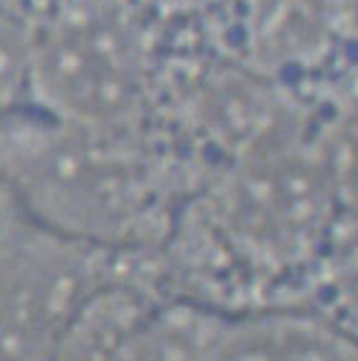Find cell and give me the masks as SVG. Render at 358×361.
I'll return each mask as SVG.
<instances>
[{
    "label": "cell",
    "mask_w": 358,
    "mask_h": 361,
    "mask_svg": "<svg viewBox=\"0 0 358 361\" xmlns=\"http://www.w3.org/2000/svg\"><path fill=\"white\" fill-rule=\"evenodd\" d=\"M0 166L33 224L115 255H137L145 242L150 178L107 125L0 112Z\"/></svg>",
    "instance_id": "6da1fadb"
},
{
    "label": "cell",
    "mask_w": 358,
    "mask_h": 361,
    "mask_svg": "<svg viewBox=\"0 0 358 361\" xmlns=\"http://www.w3.org/2000/svg\"><path fill=\"white\" fill-rule=\"evenodd\" d=\"M132 255L23 221L0 239V361H54L66 331Z\"/></svg>",
    "instance_id": "7a4b0ae2"
},
{
    "label": "cell",
    "mask_w": 358,
    "mask_h": 361,
    "mask_svg": "<svg viewBox=\"0 0 358 361\" xmlns=\"http://www.w3.org/2000/svg\"><path fill=\"white\" fill-rule=\"evenodd\" d=\"M331 196V178L320 166L259 163L226 183L216 201V219L244 255L285 264L318 245Z\"/></svg>",
    "instance_id": "3957f363"
},
{
    "label": "cell",
    "mask_w": 358,
    "mask_h": 361,
    "mask_svg": "<svg viewBox=\"0 0 358 361\" xmlns=\"http://www.w3.org/2000/svg\"><path fill=\"white\" fill-rule=\"evenodd\" d=\"M204 361H358V341L328 318L257 310L216 316Z\"/></svg>",
    "instance_id": "277c9868"
},
{
    "label": "cell",
    "mask_w": 358,
    "mask_h": 361,
    "mask_svg": "<svg viewBox=\"0 0 358 361\" xmlns=\"http://www.w3.org/2000/svg\"><path fill=\"white\" fill-rule=\"evenodd\" d=\"M328 288L338 308L343 310L345 326L351 336L358 334V224L333 239L328 257Z\"/></svg>",
    "instance_id": "5b68a950"
}]
</instances>
